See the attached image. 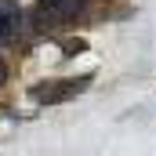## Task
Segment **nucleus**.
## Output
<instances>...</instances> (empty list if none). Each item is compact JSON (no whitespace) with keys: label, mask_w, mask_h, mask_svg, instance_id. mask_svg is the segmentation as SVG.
Instances as JSON below:
<instances>
[{"label":"nucleus","mask_w":156,"mask_h":156,"mask_svg":"<svg viewBox=\"0 0 156 156\" xmlns=\"http://www.w3.org/2000/svg\"><path fill=\"white\" fill-rule=\"evenodd\" d=\"M91 87V76H69V80H40V83H33L29 87V98L33 102H40V105H58V102H69L73 94H80V91H87Z\"/></svg>","instance_id":"f257e3e1"},{"label":"nucleus","mask_w":156,"mask_h":156,"mask_svg":"<svg viewBox=\"0 0 156 156\" xmlns=\"http://www.w3.org/2000/svg\"><path fill=\"white\" fill-rule=\"evenodd\" d=\"M83 7H87V0H40L37 4V26L69 22V18H76Z\"/></svg>","instance_id":"f03ea898"},{"label":"nucleus","mask_w":156,"mask_h":156,"mask_svg":"<svg viewBox=\"0 0 156 156\" xmlns=\"http://www.w3.org/2000/svg\"><path fill=\"white\" fill-rule=\"evenodd\" d=\"M18 26H22V11H18V0H0V44L18 37Z\"/></svg>","instance_id":"7ed1b4c3"},{"label":"nucleus","mask_w":156,"mask_h":156,"mask_svg":"<svg viewBox=\"0 0 156 156\" xmlns=\"http://www.w3.org/2000/svg\"><path fill=\"white\" fill-rule=\"evenodd\" d=\"M83 47H87L83 40H66V55H80Z\"/></svg>","instance_id":"20e7f679"},{"label":"nucleus","mask_w":156,"mask_h":156,"mask_svg":"<svg viewBox=\"0 0 156 156\" xmlns=\"http://www.w3.org/2000/svg\"><path fill=\"white\" fill-rule=\"evenodd\" d=\"M4 80H7V66L0 62V83H4Z\"/></svg>","instance_id":"39448f33"}]
</instances>
